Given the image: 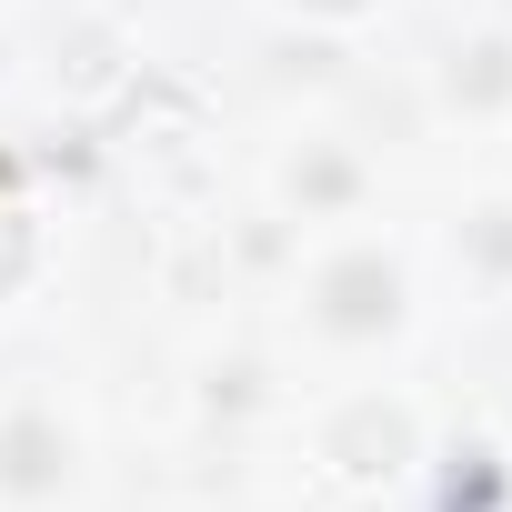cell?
Returning a JSON list of instances; mask_svg holds the SVG:
<instances>
[{
  "label": "cell",
  "mask_w": 512,
  "mask_h": 512,
  "mask_svg": "<svg viewBox=\"0 0 512 512\" xmlns=\"http://www.w3.org/2000/svg\"><path fill=\"white\" fill-rule=\"evenodd\" d=\"M332 312L362 332V322H382L392 312V272H372V262H352V272H332Z\"/></svg>",
  "instance_id": "obj_1"
},
{
  "label": "cell",
  "mask_w": 512,
  "mask_h": 512,
  "mask_svg": "<svg viewBox=\"0 0 512 512\" xmlns=\"http://www.w3.org/2000/svg\"><path fill=\"white\" fill-rule=\"evenodd\" d=\"M0 472H11V482H51V432H41V422H21L11 442H0Z\"/></svg>",
  "instance_id": "obj_2"
},
{
  "label": "cell",
  "mask_w": 512,
  "mask_h": 512,
  "mask_svg": "<svg viewBox=\"0 0 512 512\" xmlns=\"http://www.w3.org/2000/svg\"><path fill=\"white\" fill-rule=\"evenodd\" d=\"M322 11H352V0H322Z\"/></svg>",
  "instance_id": "obj_3"
}]
</instances>
